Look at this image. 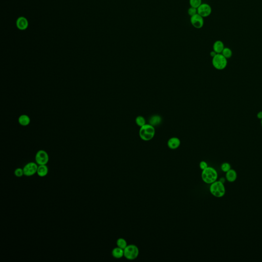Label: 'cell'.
I'll use <instances>...</instances> for the list:
<instances>
[{
	"mask_svg": "<svg viewBox=\"0 0 262 262\" xmlns=\"http://www.w3.org/2000/svg\"><path fill=\"white\" fill-rule=\"evenodd\" d=\"M221 54L226 59H230L233 55V51L230 48L225 47L224 49H223V51L222 52Z\"/></svg>",
	"mask_w": 262,
	"mask_h": 262,
	"instance_id": "d6986e66",
	"label": "cell"
},
{
	"mask_svg": "<svg viewBox=\"0 0 262 262\" xmlns=\"http://www.w3.org/2000/svg\"><path fill=\"white\" fill-rule=\"evenodd\" d=\"M189 5L191 7L198 8L202 4V0H189Z\"/></svg>",
	"mask_w": 262,
	"mask_h": 262,
	"instance_id": "44dd1931",
	"label": "cell"
},
{
	"mask_svg": "<svg viewBox=\"0 0 262 262\" xmlns=\"http://www.w3.org/2000/svg\"><path fill=\"white\" fill-rule=\"evenodd\" d=\"M199 167H200V168L201 169V170L203 171V170H205V168H207L208 167V163L205 162V161H202L200 163V164H199Z\"/></svg>",
	"mask_w": 262,
	"mask_h": 262,
	"instance_id": "d4e9b609",
	"label": "cell"
},
{
	"mask_svg": "<svg viewBox=\"0 0 262 262\" xmlns=\"http://www.w3.org/2000/svg\"><path fill=\"white\" fill-rule=\"evenodd\" d=\"M257 117L259 119H262V111H260L257 114Z\"/></svg>",
	"mask_w": 262,
	"mask_h": 262,
	"instance_id": "484cf974",
	"label": "cell"
},
{
	"mask_svg": "<svg viewBox=\"0 0 262 262\" xmlns=\"http://www.w3.org/2000/svg\"><path fill=\"white\" fill-rule=\"evenodd\" d=\"M226 179L229 182H234L237 179V172L234 170H230L227 172H226Z\"/></svg>",
	"mask_w": 262,
	"mask_h": 262,
	"instance_id": "9a60e30c",
	"label": "cell"
},
{
	"mask_svg": "<svg viewBox=\"0 0 262 262\" xmlns=\"http://www.w3.org/2000/svg\"><path fill=\"white\" fill-rule=\"evenodd\" d=\"M202 179L205 183L212 184L217 179L218 173L216 170L212 167H208L202 171L201 174Z\"/></svg>",
	"mask_w": 262,
	"mask_h": 262,
	"instance_id": "7a4b0ae2",
	"label": "cell"
},
{
	"mask_svg": "<svg viewBox=\"0 0 262 262\" xmlns=\"http://www.w3.org/2000/svg\"><path fill=\"white\" fill-rule=\"evenodd\" d=\"M198 13L203 18H207L210 16L212 13V8L208 4L202 3L198 8Z\"/></svg>",
	"mask_w": 262,
	"mask_h": 262,
	"instance_id": "9c48e42d",
	"label": "cell"
},
{
	"mask_svg": "<svg viewBox=\"0 0 262 262\" xmlns=\"http://www.w3.org/2000/svg\"><path fill=\"white\" fill-rule=\"evenodd\" d=\"M112 254L114 258L116 259H121L124 257V249L122 248H119L117 247L116 248H114L112 251Z\"/></svg>",
	"mask_w": 262,
	"mask_h": 262,
	"instance_id": "5bb4252c",
	"label": "cell"
},
{
	"mask_svg": "<svg viewBox=\"0 0 262 262\" xmlns=\"http://www.w3.org/2000/svg\"><path fill=\"white\" fill-rule=\"evenodd\" d=\"M35 162L39 165H47L49 160L48 153L44 150H39L35 155Z\"/></svg>",
	"mask_w": 262,
	"mask_h": 262,
	"instance_id": "8992f818",
	"label": "cell"
},
{
	"mask_svg": "<svg viewBox=\"0 0 262 262\" xmlns=\"http://www.w3.org/2000/svg\"><path fill=\"white\" fill-rule=\"evenodd\" d=\"M38 165L36 162L28 163L23 167L24 175L27 177L32 176L37 173Z\"/></svg>",
	"mask_w": 262,
	"mask_h": 262,
	"instance_id": "52a82bcc",
	"label": "cell"
},
{
	"mask_svg": "<svg viewBox=\"0 0 262 262\" xmlns=\"http://www.w3.org/2000/svg\"><path fill=\"white\" fill-rule=\"evenodd\" d=\"M117 246L119 248H122L124 249L127 246V242H126V240H125V239L123 238H119L117 240L116 242Z\"/></svg>",
	"mask_w": 262,
	"mask_h": 262,
	"instance_id": "ac0fdd59",
	"label": "cell"
},
{
	"mask_svg": "<svg viewBox=\"0 0 262 262\" xmlns=\"http://www.w3.org/2000/svg\"><path fill=\"white\" fill-rule=\"evenodd\" d=\"M224 48V44L222 41L218 40L213 43V50L217 54H221Z\"/></svg>",
	"mask_w": 262,
	"mask_h": 262,
	"instance_id": "7c38bea8",
	"label": "cell"
},
{
	"mask_svg": "<svg viewBox=\"0 0 262 262\" xmlns=\"http://www.w3.org/2000/svg\"><path fill=\"white\" fill-rule=\"evenodd\" d=\"M139 249L135 245L131 244L124 249V257L128 260H134L138 257Z\"/></svg>",
	"mask_w": 262,
	"mask_h": 262,
	"instance_id": "277c9868",
	"label": "cell"
},
{
	"mask_svg": "<svg viewBox=\"0 0 262 262\" xmlns=\"http://www.w3.org/2000/svg\"><path fill=\"white\" fill-rule=\"evenodd\" d=\"M49 169L47 165H39L38 166L37 174L40 177H44L47 175Z\"/></svg>",
	"mask_w": 262,
	"mask_h": 262,
	"instance_id": "4fadbf2b",
	"label": "cell"
},
{
	"mask_svg": "<svg viewBox=\"0 0 262 262\" xmlns=\"http://www.w3.org/2000/svg\"><path fill=\"white\" fill-rule=\"evenodd\" d=\"M14 175L17 177H22L24 175V171L23 168H16L14 172Z\"/></svg>",
	"mask_w": 262,
	"mask_h": 262,
	"instance_id": "7402d4cb",
	"label": "cell"
},
{
	"mask_svg": "<svg viewBox=\"0 0 262 262\" xmlns=\"http://www.w3.org/2000/svg\"><path fill=\"white\" fill-rule=\"evenodd\" d=\"M188 13L190 17H192L195 14H196L197 13H198L197 8H196L194 7H190L188 9Z\"/></svg>",
	"mask_w": 262,
	"mask_h": 262,
	"instance_id": "603a6c76",
	"label": "cell"
},
{
	"mask_svg": "<svg viewBox=\"0 0 262 262\" xmlns=\"http://www.w3.org/2000/svg\"><path fill=\"white\" fill-rule=\"evenodd\" d=\"M217 54H217V53H216V52L213 50L211 51L210 53V56H212V58H213V57H214V56H215Z\"/></svg>",
	"mask_w": 262,
	"mask_h": 262,
	"instance_id": "4316f807",
	"label": "cell"
},
{
	"mask_svg": "<svg viewBox=\"0 0 262 262\" xmlns=\"http://www.w3.org/2000/svg\"><path fill=\"white\" fill-rule=\"evenodd\" d=\"M181 141L178 138L174 137L170 138L167 141V146L171 150H176L179 147Z\"/></svg>",
	"mask_w": 262,
	"mask_h": 262,
	"instance_id": "8fae6325",
	"label": "cell"
},
{
	"mask_svg": "<svg viewBox=\"0 0 262 262\" xmlns=\"http://www.w3.org/2000/svg\"><path fill=\"white\" fill-rule=\"evenodd\" d=\"M190 22L193 26L196 29H201L203 27L204 24V18L200 14L197 13L194 16L191 17Z\"/></svg>",
	"mask_w": 262,
	"mask_h": 262,
	"instance_id": "ba28073f",
	"label": "cell"
},
{
	"mask_svg": "<svg viewBox=\"0 0 262 262\" xmlns=\"http://www.w3.org/2000/svg\"><path fill=\"white\" fill-rule=\"evenodd\" d=\"M16 25L18 29L22 31L27 29L29 26L28 20L25 17H20L17 19Z\"/></svg>",
	"mask_w": 262,
	"mask_h": 262,
	"instance_id": "30bf717a",
	"label": "cell"
},
{
	"mask_svg": "<svg viewBox=\"0 0 262 262\" xmlns=\"http://www.w3.org/2000/svg\"><path fill=\"white\" fill-rule=\"evenodd\" d=\"M155 133V126L150 124H146L140 127L139 134L142 140L148 141L154 137Z\"/></svg>",
	"mask_w": 262,
	"mask_h": 262,
	"instance_id": "6da1fadb",
	"label": "cell"
},
{
	"mask_svg": "<svg viewBox=\"0 0 262 262\" xmlns=\"http://www.w3.org/2000/svg\"><path fill=\"white\" fill-rule=\"evenodd\" d=\"M135 121L137 125L140 127H141L146 124V119L142 116H138L137 117Z\"/></svg>",
	"mask_w": 262,
	"mask_h": 262,
	"instance_id": "ffe728a7",
	"label": "cell"
},
{
	"mask_svg": "<svg viewBox=\"0 0 262 262\" xmlns=\"http://www.w3.org/2000/svg\"><path fill=\"white\" fill-rule=\"evenodd\" d=\"M221 167V170H222V171L224 172H227L230 170L231 167H230V165L229 164V163H224L222 164Z\"/></svg>",
	"mask_w": 262,
	"mask_h": 262,
	"instance_id": "cb8c5ba5",
	"label": "cell"
},
{
	"mask_svg": "<svg viewBox=\"0 0 262 262\" xmlns=\"http://www.w3.org/2000/svg\"><path fill=\"white\" fill-rule=\"evenodd\" d=\"M261 126H262V119H261Z\"/></svg>",
	"mask_w": 262,
	"mask_h": 262,
	"instance_id": "83f0119b",
	"label": "cell"
},
{
	"mask_svg": "<svg viewBox=\"0 0 262 262\" xmlns=\"http://www.w3.org/2000/svg\"><path fill=\"white\" fill-rule=\"evenodd\" d=\"M162 121V118L159 115H154L150 118V125H152L153 126H155L157 125H159L161 123Z\"/></svg>",
	"mask_w": 262,
	"mask_h": 262,
	"instance_id": "e0dca14e",
	"label": "cell"
},
{
	"mask_svg": "<svg viewBox=\"0 0 262 262\" xmlns=\"http://www.w3.org/2000/svg\"><path fill=\"white\" fill-rule=\"evenodd\" d=\"M18 122L22 126H27L29 125L30 119L27 115H22L18 118Z\"/></svg>",
	"mask_w": 262,
	"mask_h": 262,
	"instance_id": "2e32d148",
	"label": "cell"
},
{
	"mask_svg": "<svg viewBox=\"0 0 262 262\" xmlns=\"http://www.w3.org/2000/svg\"><path fill=\"white\" fill-rule=\"evenodd\" d=\"M209 190L210 193L217 198H221L225 193L224 185L221 181H216L211 184Z\"/></svg>",
	"mask_w": 262,
	"mask_h": 262,
	"instance_id": "3957f363",
	"label": "cell"
},
{
	"mask_svg": "<svg viewBox=\"0 0 262 262\" xmlns=\"http://www.w3.org/2000/svg\"><path fill=\"white\" fill-rule=\"evenodd\" d=\"M212 64L214 68L217 70L224 69L227 65V59L221 54H217L213 58Z\"/></svg>",
	"mask_w": 262,
	"mask_h": 262,
	"instance_id": "5b68a950",
	"label": "cell"
}]
</instances>
